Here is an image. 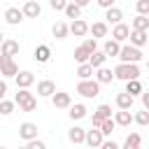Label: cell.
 I'll return each instance as SVG.
<instances>
[{
  "instance_id": "cell-1",
  "label": "cell",
  "mask_w": 149,
  "mask_h": 149,
  "mask_svg": "<svg viewBox=\"0 0 149 149\" xmlns=\"http://www.w3.org/2000/svg\"><path fill=\"white\" fill-rule=\"evenodd\" d=\"M114 74H116L119 79H126V81H128V79H135V77L140 74V68H137L135 63H126V61H123V63H119V65L114 68Z\"/></svg>"
},
{
  "instance_id": "cell-2",
  "label": "cell",
  "mask_w": 149,
  "mask_h": 149,
  "mask_svg": "<svg viewBox=\"0 0 149 149\" xmlns=\"http://www.w3.org/2000/svg\"><path fill=\"white\" fill-rule=\"evenodd\" d=\"M98 91H100V81H95V79H81V81L77 84V93H81V95H86V98L98 95Z\"/></svg>"
},
{
  "instance_id": "cell-3",
  "label": "cell",
  "mask_w": 149,
  "mask_h": 149,
  "mask_svg": "<svg viewBox=\"0 0 149 149\" xmlns=\"http://www.w3.org/2000/svg\"><path fill=\"white\" fill-rule=\"evenodd\" d=\"M16 102H19V107L26 109V112H33V109L37 107V100L33 98V93H30L28 88H21V91L16 93Z\"/></svg>"
},
{
  "instance_id": "cell-4",
  "label": "cell",
  "mask_w": 149,
  "mask_h": 149,
  "mask_svg": "<svg viewBox=\"0 0 149 149\" xmlns=\"http://www.w3.org/2000/svg\"><path fill=\"white\" fill-rule=\"evenodd\" d=\"M119 56H121V61H126V63H137V61L142 58V51H140L135 44H128V47H121V49H119Z\"/></svg>"
},
{
  "instance_id": "cell-5",
  "label": "cell",
  "mask_w": 149,
  "mask_h": 149,
  "mask_svg": "<svg viewBox=\"0 0 149 149\" xmlns=\"http://www.w3.org/2000/svg\"><path fill=\"white\" fill-rule=\"evenodd\" d=\"M19 72L16 63H14V56H7V54H0V74H7V77H14Z\"/></svg>"
},
{
  "instance_id": "cell-6",
  "label": "cell",
  "mask_w": 149,
  "mask_h": 149,
  "mask_svg": "<svg viewBox=\"0 0 149 149\" xmlns=\"http://www.w3.org/2000/svg\"><path fill=\"white\" fill-rule=\"evenodd\" d=\"M128 37H130V44H135V47H142V44H147V30H142V28H130V33H128Z\"/></svg>"
},
{
  "instance_id": "cell-7",
  "label": "cell",
  "mask_w": 149,
  "mask_h": 149,
  "mask_svg": "<svg viewBox=\"0 0 149 149\" xmlns=\"http://www.w3.org/2000/svg\"><path fill=\"white\" fill-rule=\"evenodd\" d=\"M0 54L16 56V54H19V42H16V40H2V42H0Z\"/></svg>"
},
{
  "instance_id": "cell-8",
  "label": "cell",
  "mask_w": 149,
  "mask_h": 149,
  "mask_svg": "<svg viewBox=\"0 0 149 149\" xmlns=\"http://www.w3.org/2000/svg\"><path fill=\"white\" fill-rule=\"evenodd\" d=\"M51 100H54V107H70V93L65 91H54Z\"/></svg>"
},
{
  "instance_id": "cell-9",
  "label": "cell",
  "mask_w": 149,
  "mask_h": 149,
  "mask_svg": "<svg viewBox=\"0 0 149 149\" xmlns=\"http://www.w3.org/2000/svg\"><path fill=\"white\" fill-rule=\"evenodd\" d=\"M5 19H7V23L16 26V23H21V21H23V12H21L19 7H9V9L5 12Z\"/></svg>"
},
{
  "instance_id": "cell-10",
  "label": "cell",
  "mask_w": 149,
  "mask_h": 149,
  "mask_svg": "<svg viewBox=\"0 0 149 149\" xmlns=\"http://www.w3.org/2000/svg\"><path fill=\"white\" fill-rule=\"evenodd\" d=\"M107 116H112V107L109 105H100L95 109V114H93V126H100L102 119H107Z\"/></svg>"
},
{
  "instance_id": "cell-11",
  "label": "cell",
  "mask_w": 149,
  "mask_h": 149,
  "mask_svg": "<svg viewBox=\"0 0 149 149\" xmlns=\"http://www.w3.org/2000/svg\"><path fill=\"white\" fill-rule=\"evenodd\" d=\"M19 135H21L23 140H33V137L37 135V126H35V123H30V121H26V123H21Z\"/></svg>"
},
{
  "instance_id": "cell-12",
  "label": "cell",
  "mask_w": 149,
  "mask_h": 149,
  "mask_svg": "<svg viewBox=\"0 0 149 149\" xmlns=\"http://www.w3.org/2000/svg\"><path fill=\"white\" fill-rule=\"evenodd\" d=\"M21 12H23V16L35 19V16H40V12H42V9H40V5H37L35 0H28V2L23 5V9H21Z\"/></svg>"
},
{
  "instance_id": "cell-13",
  "label": "cell",
  "mask_w": 149,
  "mask_h": 149,
  "mask_svg": "<svg viewBox=\"0 0 149 149\" xmlns=\"http://www.w3.org/2000/svg\"><path fill=\"white\" fill-rule=\"evenodd\" d=\"M70 33H72V35H77V37H81V35H86V33H88V23H86V21H81V19H74V21H72V26H70Z\"/></svg>"
},
{
  "instance_id": "cell-14",
  "label": "cell",
  "mask_w": 149,
  "mask_h": 149,
  "mask_svg": "<svg viewBox=\"0 0 149 149\" xmlns=\"http://www.w3.org/2000/svg\"><path fill=\"white\" fill-rule=\"evenodd\" d=\"M16 77V84L21 86V88H28L33 81H35V77H33V72H28V70H23V72H16L14 74Z\"/></svg>"
},
{
  "instance_id": "cell-15",
  "label": "cell",
  "mask_w": 149,
  "mask_h": 149,
  "mask_svg": "<svg viewBox=\"0 0 149 149\" xmlns=\"http://www.w3.org/2000/svg\"><path fill=\"white\" fill-rule=\"evenodd\" d=\"M84 142L88 147H100L102 144V130H88L86 137H84Z\"/></svg>"
},
{
  "instance_id": "cell-16",
  "label": "cell",
  "mask_w": 149,
  "mask_h": 149,
  "mask_svg": "<svg viewBox=\"0 0 149 149\" xmlns=\"http://www.w3.org/2000/svg\"><path fill=\"white\" fill-rule=\"evenodd\" d=\"M54 91H56V84H54L51 79H42V81L37 84V93H40V95H51Z\"/></svg>"
},
{
  "instance_id": "cell-17",
  "label": "cell",
  "mask_w": 149,
  "mask_h": 149,
  "mask_svg": "<svg viewBox=\"0 0 149 149\" xmlns=\"http://www.w3.org/2000/svg\"><path fill=\"white\" fill-rule=\"evenodd\" d=\"M128 33H130V28H128L126 23H121V21H119V23L114 26V30H112V37H114V40H126V37H128Z\"/></svg>"
},
{
  "instance_id": "cell-18",
  "label": "cell",
  "mask_w": 149,
  "mask_h": 149,
  "mask_svg": "<svg viewBox=\"0 0 149 149\" xmlns=\"http://www.w3.org/2000/svg\"><path fill=\"white\" fill-rule=\"evenodd\" d=\"M116 105H119L121 109H130V107H133V95H130L128 91L119 93V95H116Z\"/></svg>"
},
{
  "instance_id": "cell-19",
  "label": "cell",
  "mask_w": 149,
  "mask_h": 149,
  "mask_svg": "<svg viewBox=\"0 0 149 149\" xmlns=\"http://www.w3.org/2000/svg\"><path fill=\"white\" fill-rule=\"evenodd\" d=\"M49 56H51V49H49L47 44H40V47L35 49V61H40V63H47V61H49Z\"/></svg>"
},
{
  "instance_id": "cell-20",
  "label": "cell",
  "mask_w": 149,
  "mask_h": 149,
  "mask_svg": "<svg viewBox=\"0 0 149 149\" xmlns=\"http://www.w3.org/2000/svg\"><path fill=\"white\" fill-rule=\"evenodd\" d=\"M105 58H107V54H105V51H91V56H88V63H91L93 68H100V65L105 63Z\"/></svg>"
},
{
  "instance_id": "cell-21",
  "label": "cell",
  "mask_w": 149,
  "mask_h": 149,
  "mask_svg": "<svg viewBox=\"0 0 149 149\" xmlns=\"http://www.w3.org/2000/svg\"><path fill=\"white\" fill-rule=\"evenodd\" d=\"M68 137H70V142H74V144H79V142H84V137H86V133H84V128H70V133H68Z\"/></svg>"
},
{
  "instance_id": "cell-22",
  "label": "cell",
  "mask_w": 149,
  "mask_h": 149,
  "mask_svg": "<svg viewBox=\"0 0 149 149\" xmlns=\"http://www.w3.org/2000/svg\"><path fill=\"white\" fill-rule=\"evenodd\" d=\"M65 14H68V19H79L81 16V7L77 5V2H70V5H65V9H63Z\"/></svg>"
},
{
  "instance_id": "cell-23",
  "label": "cell",
  "mask_w": 149,
  "mask_h": 149,
  "mask_svg": "<svg viewBox=\"0 0 149 149\" xmlns=\"http://www.w3.org/2000/svg\"><path fill=\"white\" fill-rule=\"evenodd\" d=\"M121 16H123V14H121V9H119V7H107L105 19H107L109 23H119V21H121Z\"/></svg>"
},
{
  "instance_id": "cell-24",
  "label": "cell",
  "mask_w": 149,
  "mask_h": 149,
  "mask_svg": "<svg viewBox=\"0 0 149 149\" xmlns=\"http://www.w3.org/2000/svg\"><path fill=\"white\" fill-rule=\"evenodd\" d=\"M51 33H54V37H65V35L70 33V28H68L63 21H56V23L51 26Z\"/></svg>"
},
{
  "instance_id": "cell-25",
  "label": "cell",
  "mask_w": 149,
  "mask_h": 149,
  "mask_svg": "<svg viewBox=\"0 0 149 149\" xmlns=\"http://www.w3.org/2000/svg\"><path fill=\"white\" fill-rule=\"evenodd\" d=\"M88 56H91V51H88L84 44H79V47L74 49V61H77V63H86V61H88Z\"/></svg>"
},
{
  "instance_id": "cell-26",
  "label": "cell",
  "mask_w": 149,
  "mask_h": 149,
  "mask_svg": "<svg viewBox=\"0 0 149 149\" xmlns=\"http://www.w3.org/2000/svg\"><path fill=\"white\" fill-rule=\"evenodd\" d=\"M114 121H116L119 126H128V123L133 121V114H130L128 109H121V112H116V116H114Z\"/></svg>"
},
{
  "instance_id": "cell-27",
  "label": "cell",
  "mask_w": 149,
  "mask_h": 149,
  "mask_svg": "<svg viewBox=\"0 0 149 149\" xmlns=\"http://www.w3.org/2000/svg\"><path fill=\"white\" fill-rule=\"evenodd\" d=\"M119 49H121L119 47V40H107L105 42V54L107 56H119Z\"/></svg>"
},
{
  "instance_id": "cell-28",
  "label": "cell",
  "mask_w": 149,
  "mask_h": 149,
  "mask_svg": "<svg viewBox=\"0 0 149 149\" xmlns=\"http://www.w3.org/2000/svg\"><path fill=\"white\" fill-rule=\"evenodd\" d=\"M77 74L81 77V79H88L91 74H93V65L86 61V63H79V68H77Z\"/></svg>"
},
{
  "instance_id": "cell-29",
  "label": "cell",
  "mask_w": 149,
  "mask_h": 149,
  "mask_svg": "<svg viewBox=\"0 0 149 149\" xmlns=\"http://www.w3.org/2000/svg\"><path fill=\"white\" fill-rule=\"evenodd\" d=\"M133 28H142V30H147V28H149V19H147V14H137V16L133 19Z\"/></svg>"
},
{
  "instance_id": "cell-30",
  "label": "cell",
  "mask_w": 149,
  "mask_h": 149,
  "mask_svg": "<svg viewBox=\"0 0 149 149\" xmlns=\"http://www.w3.org/2000/svg\"><path fill=\"white\" fill-rule=\"evenodd\" d=\"M126 91H128L130 95H135V93H142V84L137 81V77H135V79H128V84H126Z\"/></svg>"
},
{
  "instance_id": "cell-31",
  "label": "cell",
  "mask_w": 149,
  "mask_h": 149,
  "mask_svg": "<svg viewBox=\"0 0 149 149\" xmlns=\"http://www.w3.org/2000/svg\"><path fill=\"white\" fill-rule=\"evenodd\" d=\"M114 126H116V121H114L112 116L102 119V123H100V130H102V135H109V133L114 130Z\"/></svg>"
},
{
  "instance_id": "cell-32",
  "label": "cell",
  "mask_w": 149,
  "mask_h": 149,
  "mask_svg": "<svg viewBox=\"0 0 149 149\" xmlns=\"http://www.w3.org/2000/svg\"><path fill=\"white\" fill-rule=\"evenodd\" d=\"M88 30H91V33H93L95 37H105V35H107V26H105L102 21H100V23H93V26H91Z\"/></svg>"
},
{
  "instance_id": "cell-33",
  "label": "cell",
  "mask_w": 149,
  "mask_h": 149,
  "mask_svg": "<svg viewBox=\"0 0 149 149\" xmlns=\"http://www.w3.org/2000/svg\"><path fill=\"white\" fill-rule=\"evenodd\" d=\"M84 114H86V107H84L81 102H77V105L70 107V116H72V119H81Z\"/></svg>"
},
{
  "instance_id": "cell-34",
  "label": "cell",
  "mask_w": 149,
  "mask_h": 149,
  "mask_svg": "<svg viewBox=\"0 0 149 149\" xmlns=\"http://www.w3.org/2000/svg\"><path fill=\"white\" fill-rule=\"evenodd\" d=\"M112 77H114V74H112V70H107V68H100V70H98V81H100V84L112 81Z\"/></svg>"
},
{
  "instance_id": "cell-35",
  "label": "cell",
  "mask_w": 149,
  "mask_h": 149,
  "mask_svg": "<svg viewBox=\"0 0 149 149\" xmlns=\"http://www.w3.org/2000/svg\"><path fill=\"white\" fill-rule=\"evenodd\" d=\"M140 142H142V137H140L137 133H133V135H128V137H126V147H128V149H137V147H140Z\"/></svg>"
},
{
  "instance_id": "cell-36",
  "label": "cell",
  "mask_w": 149,
  "mask_h": 149,
  "mask_svg": "<svg viewBox=\"0 0 149 149\" xmlns=\"http://www.w3.org/2000/svg\"><path fill=\"white\" fill-rule=\"evenodd\" d=\"M12 109H14V102H12V100H2V98H0V114H9Z\"/></svg>"
},
{
  "instance_id": "cell-37",
  "label": "cell",
  "mask_w": 149,
  "mask_h": 149,
  "mask_svg": "<svg viewBox=\"0 0 149 149\" xmlns=\"http://www.w3.org/2000/svg\"><path fill=\"white\" fill-rule=\"evenodd\" d=\"M135 121H137V123H142V126H144V123H149V109L137 112V114H135Z\"/></svg>"
},
{
  "instance_id": "cell-38",
  "label": "cell",
  "mask_w": 149,
  "mask_h": 149,
  "mask_svg": "<svg viewBox=\"0 0 149 149\" xmlns=\"http://www.w3.org/2000/svg\"><path fill=\"white\" fill-rule=\"evenodd\" d=\"M137 12L140 14H149V0H137Z\"/></svg>"
},
{
  "instance_id": "cell-39",
  "label": "cell",
  "mask_w": 149,
  "mask_h": 149,
  "mask_svg": "<svg viewBox=\"0 0 149 149\" xmlns=\"http://www.w3.org/2000/svg\"><path fill=\"white\" fill-rule=\"evenodd\" d=\"M28 149H44V142H40V140H28Z\"/></svg>"
},
{
  "instance_id": "cell-40",
  "label": "cell",
  "mask_w": 149,
  "mask_h": 149,
  "mask_svg": "<svg viewBox=\"0 0 149 149\" xmlns=\"http://www.w3.org/2000/svg\"><path fill=\"white\" fill-rule=\"evenodd\" d=\"M49 5H51L54 9H65L68 2H65V0H49Z\"/></svg>"
},
{
  "instance_id": "cell-41",
  "label": "cell",
  "mask_w": 149,
  "mask_h": 149,
  "mask_svg": "<svg viewBox=\"0 0 149 149\" xmlns=\"http://www.w3.org/2000/svg\"><path fill=\"white\" fill-rule=\"evenodd\" d=\"M84 47L88 51H95V40H84Z\"/></svg>"
},
{
  "instance_id": "cell-42",
  "label": "cell",
  "mask_w": 149,
  "mask_h": 149,
  "mask_svg": "<svg viewBox=\"0 0 149 149\" xmlns=\"http://www.w3.org/2000/svg\"><path fill=\"white\" fill-rule=\"evenodd\" d=\"M100 147H102V149H116V147H119V144H116V142H114V140H112V142H102V144H100Z\"/></svg>"
},
{
  "instance_id": "cell-43",
  "label": "cell",
  "mask_w": 149,
  "mask_h": 149,
  "mask_svg": "<svg viewBox=\"0 0 149 149\" xmlns=\"http://www.w3.org/2000/svg\"><path fill=\"white\" fill-rule=\"evenodd\" d=\"M98 5L107 9V7H112V5H114V0H98Z\"/></svg>"
},
{
  "instance_id": "cell-44",
  "label": "cell",
  "mask_w": 149,
  "mask_h": 149,
  "mask_svg": "<svg viewBox=\"0 0 149 149\" xmlns=\"http://www.w3.org/2000/svg\"><path fill=\"white\" fill-rule=\"evenodd\" d=\"M142 102H144V109H149V91L142 93Z\"/></svg>"
},
{
  "instance_id": "cell-45",
  "label": "cell",
  "mask_w": 149,
  "mask_h": 149,
  "mask_svg": "<svg viewBox=\"0 0 149 149\" xmlns=\"http://www.w3.org/2000/svg\"><path fill=\"white\" fill-rule=\"evenodd\" d=\"M5 93H7V84H5V81H0V95H5Z\"/></svg>"
},
{
  "instance_id": "cell-46",
  "label": "cell",
  "mask_w": 149,
  "mask_h": 149,
  "mask_svg": "<svg viewBox=\"0 0 149 149\" xmlns=\"http://www.w3.org/2000/svg\"><path fill=\"white\" fill-rule=\"evenodd\" d=\"M74 2H77L79 7H84V5H88V0H74Z\"/></svg>"
},
{
  "instance_id": "cell-47",
  "label": "cell",
  "mask_w": 149,
  "mask_h": 149,
  "mask_svg": "<svg viewBox=\"0 0 149 149\" xmlns=\"http://www.w3.org/2000/svg\"><path fill=\"white\" fill-rule=\"evenodd\" d=\"M0 42H2V33H0Z\"/></svg>"
},
{
  "instance_id": "cell-48",
  "label": "cell",
  "mask_w": 149,
  "mask_h": 149,
  "mask_svg": "<svg viewBox=\"0 0 149 149\" xmlns=\"http://www.w3.org/2000/svg\"><path fill=\"white\" fill-rule=\"evenodd\" d=\"M147 68H149V61H147Z\"/></svg>"
},
{
  "instance_id": "cell-49",
  "label": "cell",
  "mask_w": 149,
  "mask_h": 149,
  "mask_svg": "<svg viewBox=\"0 0 149 149\" xmlns=\"http://www.w3.org/2000/svg\"><path fill=\"white\" fill-rule=\"evenodd\" d=\"M147 42H149V40H147Z\"/></svg>"
},
{
  "instance_id": "cell-50",
  "label": "cell",
  "mask_w": 149,
  "mask_h": 149,
  "mask_svg": "<svg viewBox=\"0 0 149 149\" xmlns=\"http://www.w3.org/2000/svg\"><path fill=\"white\" fill-rule=\"evenodd\" d=\"M0 98H2V95H0Z\"/></svg>"
}]
</instances>
